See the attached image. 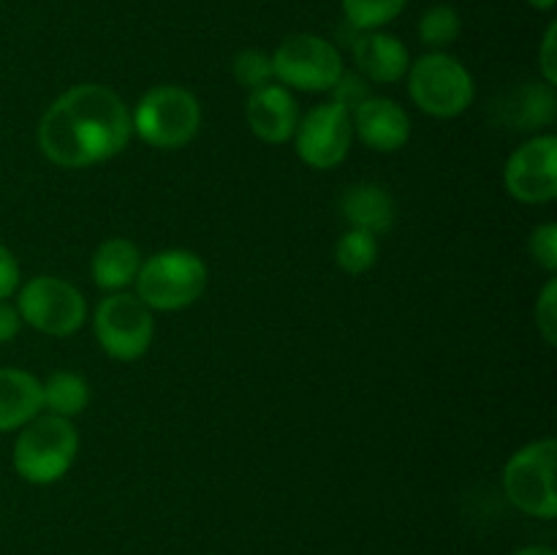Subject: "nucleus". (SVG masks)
<instances>
[{"instance_id": "nucleus-1", "label": "nucleus", "mask_w": 557, "mask_h": 555, "mask_svg": "<svg viewBox=\"0 0 557 555\" xmlns=\"http://www.w3.org/2000/svg\"><path fill=\"white\" fill-rule=\"evenodd\" d=\"M131 112L109 87L87 82L54 98L38 123V147L63 169H85L125 150Z\"/></svg>"}, {"instance_id": "nucleus-2", "label": "nucleus", "mask_w": 557, "mask_h": 555, "mask_svg": "<svg viewBox=\"0 0 557 555\" xmlns=\"http://www.w3.org/2000/svg\"><path fill=\"white\" fill-rule=\"evenodd\" d=\"M76 452H79V433L71 419L38 414L16 435L14 471L30 484H52L69 473Z\"/></svg>"}, {"instance_id": "nucleus-3", "label": "nucleus", "mask_w": 557, "mask_h": 555, "mask_svg": "<svg viewBox=\"0 0 557 555\" xmlns=\"http://www.w3.org/2000/svg\"><path fill=\"white\" fill-rule=\"evenodd\" d=\"M201 125V103L180 85H158L147 90L131 114V128L141 141L158 150H180Z\"/></svg>"}, {"instance_id": "nucleus-4", "label": "nucleus", "mask_w": 557, "mask_h": 555, "mask_svg": "<svg viewBox=\"0 0 557 555\" xmlns=\"http://www.w3.org/2000/svg\"><path fill=\"white\" fill-rule=\"evenodd\" d=\"M136 297L150 310H183L207 288V264L194 250H158L141 261L136 275Z\"/></svg>"}, {"instance_id": "nucleus-5", "label": "nucleus", "mask_w": 557, "mask_h": 555, "mask_svg": "<svg viewBox=\"0 0 557 555\" xmlns=\"http://www.w3.org/2000/svg\"><path fill=\"white\" fill-rule=\"evenodd\" d=\"M408 92L422 112L433 118H457L476 98L471 71L446 52H428L408 65Z\"/></svg>"}, {"instance_id": "nucleus-6", "label": "nucleus", "mask_w": 557, "mask_h": 555, "mask_svg": "<svg viewBox=\"0 0 557 555\" xmlns=\"http://www.w3.org/2000/svg\"><path fill=\"white\" fill-rule=\"evenodd\" d=\"M555 460L557 441H531L520 452L509 457L504 468V493L511 504L525 515L539 520H555L557 493H555Z\"/></svg>"}, {"instance_id": "nucleus-7", "label": "nucleus", "mask_w": 557, "mask_h": 555, "mask_svg": "<svg viewBox=\"0 0 557 555\" xmlns=\"http://www.w3.org/2000/svg\"><path fill=\"white\" fill-rule=\"evenodd\" d=\"M270 58L272 74L288 90L330 92L346 71L341 49L313 33L283 38Z\"/></svg>"}, {"instance_id": "nucleus-8", "label": "nucleus", "mask_w": 557, "mask_h": 555, "mask_svg": "<svg viewBox=\"0 0 557 555\" xmlns=\"http://www.w3.org/2000/svg\"><path fill=\"white\" fill-rule=\"evenodd\" d=\"M16 310L22 324L54 337L74 335L87 319V303L79 288L54 275L30 278L20 288Z\"/></svg>"}, {"instance_id": "nucleus-9", "label": "nucleus", "mask_w": 557, "mask_h": 555, "mask_svg": "<svg viewBox=\"0 0 557 555\" xmlns=\"http://www.w3.org/2000/svg\"><path fill=\"white\" fill-rule=\"evenodd\" d=\"M92 330L109 357L120 362H134L150 348L156 321H152V310L136 294L112 292L96 308Z\"/></svg>"}, {"instance_id": "nucleus-10", "label": "nucleus", "mask_w": 557, "mask_h": 555, "mask_svg": "<svg viewBox=\"0 0 557 555\" xmlns=\"http://www.w3.org/2000/svg\"><path fill=\"white\" fill-rule=\"evenodd\" d=\"M297 156L313 169H335L346 161L354 141L351 112L335 101L319 103L310 109L294 131Z\"/></svg>"}, {"instance_id": "nucleus-11", "label": "nucleus", "mask_w": 557, "mask_h": 555, "mask_svg": "<svg viewBox=\"0 0 557 555\" xmlns=\"http://www.w3.org/2000/svg\"><path fill=\"white\" fill-rule=\"evenodd\" d=\"M504 185L522 205L553 201L557 196V136H533L517 147L506 161Z\"/></svg>"}, {"instance_id": "nucleus-12", "label": "nucleus", "mask_w": 557, "mask_h": 555, "mask_svg": "<svg viewBox=\"0 0 557 555\" xmlns=\"http://www.w3.org/2000/svg\"><path fill=\"white\" fill-rule=\"evenodd\" d=\"M245 120L261 141L286 145L297 131L299 109L288 87L270 82V85L250 90L248 101H245Z\"/></svg>"}, {"instance_id": "nucleus-13", "label": "nucleus", "mask_w": 557, "mask_h": 555, "mask_svg": "<svg viewBox=\"0 0 557 555\" xmlns=\"http://www.w3.org/2000/svg\"><path fill=\"white\" fill-rule=\"evenodd\" d=\"M354 136L375 152H397L411 139V118L392 98H364L351 112Z\"/></svg>"}, {"instance_id": "nucleus-14", "label": "nucleus", "mask_w": 557, "mask_h": 555, "mask_svg": "<svg viewBox=\"0 0 557 555\" xmlns=\"http://www.w3.org/2000/svg\"><path fill=\"white\" fill-rule=\"evenodd\" d=\"M351 54L357 74L379 85H395L408 74V65H411L406 44L392 33L381 30L357 33L351 41Z\"/></svg>"}, {"instance_id": "nucleus-15", "label": "nucleus", "mask_w": 557, "mask_h": 555, "mask_svg": "<svg viewBox=\"0 0 557 555\" xmlns=\"http://www.w3.org/2000/svg\"><path fill=\"white\" fill-rule=\"evenodd\" d=\"M41 411V381L27 370L0 368V433L25 428Z\"/></svg>"}, {"instance_id": "nucleus-16", "label": "nucleus", "mask_w": 557, "mask_h": 555, "mask_svg": "<svg viewBox=\"0 0 557 555\" xmlns=\"http://www.w3.org/2000/svg\"><path fill=\"white\" fill-rule=\"evenodd\" d=\"M341 212L351 229H364L379 237V234L389 232L395 223V199L381 185L359 183L343 194Z\"/></svg>"}, {"instance_id": "nucleus-17", "label": "nucleus", "mask_w": 557, "mask_h": 555, "mask_svg": "<svg viewBox=\"0 0 557 555\" xmlns=\"http://www.w3.org/2000/svg\"><path fill=\"white\" fill-rule=\"evenodd\" d=\"M139 248L123 237L107 239V243L98 245L90 261L92 281H96L98 288H107V292H123L125 286H131L139 275Z\"/></svg>"}, {"instance_id": "nucleus-18", "label": "nucleus", "mask_w": 557, "mask_h": 555, "mask_svg": "<svg viewBox=\"0 0 557 555\" xmlns=\"http://www.w3.org/2000/svg\"><path fill=\"white\" fill-rule=\"evenodd\" d=\"M506 123H515L517 131H539L555 120V92L544 85H522L511 92V101L504 107Z\"/></svg>"}, {"instance_id": "nucleus-19", "label": "nucleus", "mask_w": 557, "mask_h": 555, "mask_svg": "<svg viewBox=\"0 0 557 555\" xmlns=\"http://www.w3.org/2000/svg\"><path fill=\"white\" fill-rule=\"evenodd\" d=\"M41 397L44 411L71 419L87 408V403H90V386H87V381L79 373L58 370L47 381H41Z\"/></svg>"}, {"instance_id": "nucleus-20", "label": "nucleus", "mask_w": 557, "mask_h": 555, "mask_svg": "<svg viewBox=\"0 0 557 555\" xmlns=\"http://www.w3.org/2000/svg\"><path fill=\"white\" fill-rule=\"evenodd\" d=\"M335 261L348 275H362L379 261V237L364 229H348L335 245Z\"/></svg>"}, {"instance_id": "nucleus-21", "label": "nucleus", "mask_w": 557, "mask_h": 555, "mask_svg": "<svg viewBox=\"0 0 557 555\" xmlns=\"http://www.w3.org/2000/svg\"><path fill=\"white\" fill-rule=\"evenodd\" d=\"M346 22L359 33L381 30L406 11L408 0H341Z\"/></svg>"}, {"instance_id": "nucleus-22", "label": "nucleus", "mask_w": 557, "mask_h": 555, "mask_svg": "<svg viewBox=\"0 0 557 555\" xmlns=\"http://www.w3.org/2000/svg\"><path fill=\"white\" fill-rule=\"evenodd\" d=\"M460 14H457V9H451V5L446 3L433 5V9L424 11L422 20H419V41H422L424 47H433L435 52H441V49H446L449 44H455L457 38H460Z\"/></svg>"}, {"instance_id": "nucleus-23", "label": "nucleus", "mask_w": 557, "mask_h": 555, "mask_svg": "<svg viewBox=\"0 0 557 555\" xmlns=\"http://www.w3.org/2000/svg\"><path fill=\"white\" fill-rule=\"evenodd\" d=\"M234 76L243 87L256 90V87H264L275 79L272 74V58L261 49H243L234 60Z\"/></svg>"}, {"instance_id": "nucleus-24", "label": "nucleus", "mask_w": 557, "mask_h": 555, "mask_svg": "<svg viewBox=\"0 0 557 555\" xmlns=\"http://www.w3.org/2000/svg\"><path fill=\"white\" fill-rule=\"evenodd\" d=\"M528 250H531L533 261L544 267L547 272L557 270V223H542L531 232L528 239Z\"/></svg>"}, {"instance_id": "nucleus-25", "label": "nucleus", "mask_w": 557, "mask_h": 555, "mask_svg": "<svg viewBox=\"0 0 557 555\" xmlns=\"http://www.w3.org/2000/svg\"><path fill=\"white\" fill-rule=\"evenodd\" d=\"M536 326L542 332L544 343L555 346L557 343V281H547L536 299Z\"/></svg>"}, {"instance_id": "nucleus-26", "label": "nucleus", "mask_w": 557, "mask_h": 555, "mask_svg": "<svg viewBox=\"0 0 557 555\" xmlns=\"http://www.w3.org/2000/svg\"><path fill=\"white\" fill-rule=\"evenodd\" d=\"M330 92H335L332 101H335L337 107L348 109V112H354L364 98H370L368 85H364V76L357 74V71H343V76L337 79V85L332 87Z\"/></svg>"}, {"instance_id": "nucleus-27", "label": "nucleus", "mask_w": 557, "mask_h": 555, "mask_svg": "<svg viewBox=\"0 0 557 555\" xmlns=\"http://www.w3.org/2000/svg\"><path fill=\"white\" fill-rule=\"evenodd\" d=\"M539 69H542L544 82L549 87L557 85V22H549L544 33L542 49H539Z\"/></svg>"}, {"instance_id": "nucleus-28", "label": "nucleus", "mask_w": 557, "mask_h": 555, "mask_svg": "<svg viewBox=\"0 0 557 555\" xmlns=\"http://www.w3.org/2000/svg\"><path fill=\"white\" fill-rule=\"evenodd\" d=\"M20 288V264L5 245H0V299H9Z\"/></svg>"}, {"instance_id": "nucleus-29", "label": "nucleus", "mask_w": 557, "mask_h": 555, "mask_svg": "<svg viewBox=\"0 0 557 555\" xmlns=\"http://www.w3.org/2000/svg\"><path fill=\"white\" fill-rule=\"evenodd\" d=\"M22 319L20 310L14 305H9L5 299H0V343H9L11 337L20 335Z\"/></svg>"}, {"instance_id": "nucleus-30", "label": "nucleus", "mask_w": 557, "mask_h": 555, "mask_svg": "<svg viewBox=\"0 0 557 555\" xmlns=\"http://www.w3.org/2000/svg\"><path fill=\"white\" fill-rule=\"evenodd\" d=\"M515 555H557L553 547H544V544H531V547L517 550Z\"/></svg>"}, {"instance_id": "nucleus-31", "label": "nucleus", "mask_w": 557, "mask_h": 555, "mask_svg": "<svg viewBox=\"0 0 557 555\" xmlns=\"http://www.w3.org/2000/svg\"><path fill=\"white\" fill-rule=\"evenodd\" d=\"M555 3H557V0H528V5H531V9H536V11H553Z\"/></svg>"}]
</instances>
